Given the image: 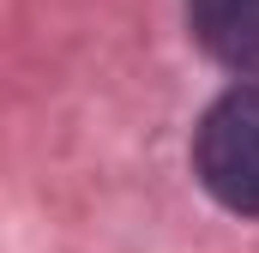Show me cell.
Returning a JSON list of instances; mask_svg holds the SVG:
<instances>
[{
  "instance_id": "cell-2",
  "label": "cell",
  "mask_w": 259,
  "mask_h": 253,
  "mask_svg": "<svg viewBox=\"0 0 259 253\" xmlns=\"http://www.w3.org/2000/svg\"><path fill=\"white\" fill-rule=\"evenodd\" d=\"M199 49L229 72H259V0H187Z\"/></svg>"
},
{
  "instance_id": "cell-1",
  "label": "cell",
  "mask_w": 259,
  "mask_h": 253,
  "mask_svg": "<svg viewBox=\"0 0 259 253\" xmlns=\"http://www.w3.org/2000/svg\"><path fill=\"white\" fill-rule=\"evenodd\" d=\"M193 175L223 211L259 217V85L223 91L193 126Z\"/></svg>"
}]
</instances>
